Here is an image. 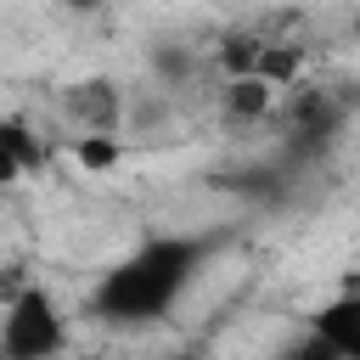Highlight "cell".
I'll list each match as a JSON object with an SVG mask.
<instances>
[{
    "mask_svg": "<svg viewBox=\"0 0 360 360\" xmlns=\"http://www.w3.org/2000/svg\"><path fill=\"white\" fill-rule=\"evenodd\" d=\"M202 253H208L202 236H152V242H141L129 259H118L96 281V292H90L96 315L112 321V326H146V321L169 315V304L202 270Z\"/></svg>",
    "mask_w": 360,
    "mask_h": 360,
    "instance_id": "1",
    "label": "cell"
},
{
    "mask_svg": "<svg viewBox=\"0 0 360 360\" xmlns=\"http://www.w3.org/2000/svg\"><path fill=\"white\" fill-rule=\"evenodd\" d=\"M17 180H22V163H17V158L0 146V186H17Z\"/></svg>",
    "mask_w": 360,
    "mask_h": 360,
    "instance_id": "13",
    "label": "cell"
},
{
    "mask_svg": "<svg viewBox=\"0 0 360 360\" xmlns=\"http://www.w3.org/2000/svg\"><path fill=\"white\" fill-rule=\"evenodd\" d=\"M219 107H225V118H236V124H259L264 112H270V84L264 79H231L225 84V96H219Z\"/></svg>",
    "mask_w": 360,
    "mask_h": 360,
    "instance_id": "6",
    "label": "cell"
},
{
    "mask_svg": "<svg viewBox=\"0 0 360 360\" xmlns=\"http://www.w3.org/2000/svg\"><path fill=\"white\" fill-rule=\"evenodd\" d=\"M68 343V321L45 287H28L0 315V354L6 360H56Z\"/></svg>",
    "mask_w": 360,
    "mask_h": 360,
    "instance_id": "2",
    "label": "cell"
},
{
    "mask_svg": "<svg viewBox=\"0 0 360 360\" xmlns=\"http://www.w3.org/2000/svg\"><path fill=\"white\" fill-rule=\"evenodd\" d=\"M338 129H343V101L332 90H304L292 101V135H298V146H326Z\"/></svg>",
    "mask_w": 360,
    "mask_h": 360,
    "instance_id": "5",
    "label": "cell"
},
{
    "mask_svg": "<svg viewBox=\"0 0 360 360\" xmlns=\"http://www.w3.org/2000/svg\"><path fill=\"white\" fill-rule=\"evenodd\" d=\"M152 73H158L163 84H186V79L197 73V56H191L186 45H158V51H152Z\"/></svg>",
    "mask_w": 360,
    "mask_h": 360,
    "instance_id": "9",
    "label": "cell"
},
{
    "mask_svg": "<svg viewBox=\"0 0 360 360\" xmlns=\"http://www.w3.org/2000/svg\"><path fill=\"white\" fill-rule=\"evenodd\" d=\"M0 360H6V354H0Z\"/></svg>",
    "mask_w": 360,
    "mask_h": 360,
    "instance_id": "14",
    "label": "cell"
},
{
    "mask_svg": "<svg viewBox=\"0 0 360 360\" xmlns=\"http://www.w3.org/2000/svg\"><path fill=\"white\" fill-rule=\"evenodd\" d=\"M287 360H338V354H332V349H326L321 338H304V343H298V349H292Z\"/></svg>",
    "mask_w": 360,
    "mask_h": 360,
    "instance_id": "12",
    "label": "cell"
},
{
    "mask_svg": "<svg viewBox=\"0 0 360 360\" xmlns=\"http://www.w3.org/2000/svg\"><path fill=\"white\" fill-rule=\"evenodd\" d=\"M22 292H28V276H22V264H6V270H0V298L11 304V298H22Z\"/></svg>",
    "mask_w": 360,
    "mask_h": 360,
    "instance_id": "11",
    "label": "cell"
},
{
    "mask_svg": "<svg viewBox=\"0 0 360 360\" xmlns=\"http://www.w3.org/2000/svg\"><path fill=\"white\" fill-rule=\"evenodd\" d=\"M62 112H68L84 135L112 141V135L124 129V90H118L112 79H79V84L62 90Z\"/></svg>",
    "mask_w": 360,
    "mask_h": 360,
    "instance_id": "3",
    "label": "cell"
},
{
    "mask_svg": "<svg viewBox=\"0 0 360 360\" xmlns=\"http://www.w3.org/2000/svg\"><path fill=\"white\" fill-rule=\"evenodd\" d=\"M298 68H304V51H298V45H259L253 79H264L270 90H281V84H292V79H298Z\"/></svg>",
    "mask_w": 360,
    "mask_h": 360,
    "instance_id": "7",
    "label": "cell"
},
{
    "mask_svg": "<svg viewBox=\"0 0 360 360\" xmlns=\"http://www.w3.org/2000/svg\"><path fill=\"white\" fill-rule=\"evenodd\" d=\"M259 45H264V39H253V34H225V39H219V68H225L231 79H248L253 62H259Z\"/></svg>",
    "mask_w": 360,
    "mask_h": 360,
    "instance_id": "8",
    "label": "cell"
},
{
    "mask_svg": "<svg viewBox=\"0 0 360 360\" xmlns=\"http://www.w3.org/2000/svg\"><path fill=\"white\" fill-rule=\"evenodd\" d=\"M118 141H101V135H79V146H73V158L84 163V169H112L118 163Z\"/></svg>",
    "mask_w": 360,
    "mask_h": 360,
    "instance_id": "10",
    "label": "cell"
},
{
    "mask_svg": "<svg viewBox=\"0 0 360 360\" xmlns=\"http://www.w3.org/2000/svg\"><path fill=\"white\" fill-rule=\"evenodd\" d=\"M309 338H321L338 360H360V298H354V292H343V298L321 304V309H315V332H309Z\"/></svg>",
    "mask_w": 360,
    "mask_h": 360,
    "instance_id": "4",
    "label": "cell"
}]
</instances>
